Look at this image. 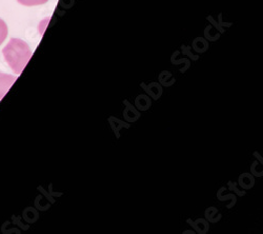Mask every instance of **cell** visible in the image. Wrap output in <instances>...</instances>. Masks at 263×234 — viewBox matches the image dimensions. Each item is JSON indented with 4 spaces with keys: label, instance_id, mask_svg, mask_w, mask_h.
Masks as SVG:
<instances>
[{
    "label": "cell",
    "instance_id": "6da1fadb",
    "mask_svg": "<svg viewBox=\"0 0 263 234\" xmlns=\"http://www.w3.org/2000/svg\"><path fill=\"white\" fill-rule=\"evenodd\" d=\"M3 54L10 68L15 74L19 75L29 62L32 56V51L26 41L19 38H12L4 48Z\"/></svg>",
    "mask_w": 263,
    "mask_h": 234
},
{
    "label": "cell",
    "instance_id": "7a4b0ae2",
    "mask_svg": "<svg viewBox=\"0 0 263 234\" xmlns=\"http://www.w3.org/2000/svg\"><path fill=\"white\" fill-rule=\"evenodd\" d=\"M15 80H16L15 76L0 72V99L8 93V91L11 89L12 84L15 82Z\"/></svg>",
    "mask_w": 263,
    "mask_h": 234
},
{
    "label": "cell",
    "instance_id": "3957f363",
    "mask_svg": "<svg viewBox=\"0 0 263 234\" xmlns=\"http://www.w3.org/2000/svg\"><path fill=\"white\" fill-rule=\"evenodd\" d=\"M17 2L27 7H34V6H40V5H45L47 4L49 0H17Z\"/></svg>",
    "mask_w": 263,
    "mask_h": 234
},
{
    "label": "cell",
    "instance_id": "277c9868",
    "mask_svg": "<svg viewBox=\"0 0 263 234\" xmlns=\"http://www.w3.org/2000/svg\"><path fill=\"white\" fill-rule=\"evenodd\" d=\"M8 36V26L5 21L0 18V45L3 44Z\"/></svg>",
    "mask_w": 263,
    "mask_h": 234
}]
</instances>
